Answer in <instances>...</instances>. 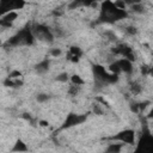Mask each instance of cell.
Segmentation results:
<instances>
[{"instance_id":"1","label":"cell","mask_w":153,"mask_h":153,"mask_svg":"<svg viewBox=\"0 0 153 153\" xmlns=\"http://www.w3.org/2000/svg\"><path fill=\"white\" fill-rule=\"evenodd\" d=\"M127 11L117 8L114 2L111 1H105L102 4V13H100V20L103 22H109L114 23L120 19H124L127 17Z\"/></svg>"},{"instance_id":"2","label":"cell","mask_w":153,"mask_h":153,"mask_svg":"<svg viewBox=\"0 0 153 153\" xmlns=\"http://www.w3.org/2000/svg\"><path fill=\"white\" fill-rule=\"evenodd\" d=\"M35 41V37L31 32L30 29H24L22 31H19L17 35H14L13 37H11L7 41V44L16 47V45H31Z\"/></svg>"},{"instance_id":"3","label":"cell","mask_w":153,"mask_h":153,"mask_svg":"<svg viewBox=\"0 0 153 153\" xmlns=\"http://www.w3.org/2000/svg\"><path fill=\"white\" fill-rule=\"evenodd\" d=\"M93 73H94V76L97 78V80L100 81V82H116L117 79H118V75L108 72L100 65H94L93 66Z\"/></svg>"},{"instance_id":"4","label":"cell","mask_w":153,"mask_h":153,"mask_svg":"<svg viewBox=\"0 0 153 153\" xmlns=\"http://www.w3.org/2000/svg\"><path fill=\"white\" fill-rule=\"evenodd\" d=\"M31 32H32L33 37H38L39 39H43V41L49 42V43H51V42H53L54 36H53L51 31H50L47 26H44V25H41V24L35 25V26H33V29L31 30Z\"/></svg>"},{"instance_id":"5","label":"cell","mask_w":153,"mask_h":153,"mask_svg":"<svg viewBox=\"0 0 153 153\" xmlns=\"http://www.w3.org/2000/svg\"><path fill=\"white\" fill-rule=\"evenodd\" d=\"M135 153H153V137L151 134L143 135Z\"/></svg>"},{"instance_id":"6","label":"cell","mask_w":153,"mask_h":153,"mask_svg":"<svg viewBox=\"0 0 153 153\" xmlns=\"http://www.w3.org/2000/svg\"><path fill=\"white\" fill-rule=\"evenodd\" d=\"M85 120H86V116L76 115V114L71 112V114L67 116V118H66V121H65V123H63L62 128H71V127L76 126V124H81Z\"/></svg>"},{"instance_id":"7","label":"cell","mask_w":153,"mask_h":153,"mask_svg":"<svg viewBox=\"0 0 153 153\" xmlns=\"http://www.w3.org/2000/svg\"><path fill=\"white\" fill-rule=\"evenodd\" d=\"M115 140L121 141L122 143H134L135 140V133L131 129H126L121 133H118L116 136H114Z\"/></svg>"},{"instance_id":"8","label":"cell","mask_w":153,"mask_h":153,"mask_svg":"<svg viewBox=\"0 0 153 153\" xmlns=\"http://www.w3.org/2000/svg\"><path fill=\"white\" fill-rule=\"evenodd\" d=\"M117 63H118V67H120L121 72H124L127 74H130L133 72V63L129 60L121 59V60H117Z\"/></svg>"},{"instance_id":"9","label":"cell","mask_w":153,"mask_h":153,"mask_svg":"<svg viewBox=\"0 0 153 153\" xmlns=\"http://www.w3.org/2000/svg\"><path fill=\"white\" fill-rule=\"evenodd\" d=\"M26 151H27V146H26V143H25L23 140L18 139V140L16 141V143H14L13 148H12V152L22 153V152H26Z\"/></svg>"},{"instance_id":"10","label":"cell","mask_w":153,"mask_h":153,"mask_svg":"<svg viewBox=\"0 0 153 153\" xmlns=\"http://www.w3.org/2000/svg\"><path fill=\"white\" fill-rule=\"evenodd\" d=\"M123 145L124 143H122V142L121 143H109L105 149V153H121Z\"/></svg>"},{"instance_id":"11","label":"cell","mask_w":153,"mask_h":153,"mask_svg":"<svg viewBox=\"0 0 153 153\" xmlns=\"http://www.w3.org/2000/svg\"><path fill=\"white\" fill-rule=\"evenodd\" d=\"M49 65H50V62H49L48 60H43L42 62H39V63L36 66V72H37L38 74H44L45 72H48Z\"/></svg>"},{"instance_id":"12","label":"cell","mask_w":153,"mask_h":153,"mask_svg":"<svg viewBox=\"0 0 153 153\" xmlns=\"http://www.w3.org/2000/svg\"><path fill=\"white\" fill-rule=\"evenodd\" d=\"M4 85L6 86V87H19V86H22L23 85V81L22 80H19V79H10V78H6L5 80H4Z\"/></svg>"},{"instance_id":"13","label":"cell","mask_w":153,"mask_h":153,"mask_svg":"<svg viewBox=\"0 0 153 153\" xmlns=\"http://www.w3.org/2000/svg\"><path fill=\"white\" fill-rule=\"evenodd\" d=\"M17 17H18V13H17L16 11H11V12L6 13L5 16H2L0 19H1V20H4V22H6V23L12 24V23H13V22L17 19Z\"/></svg>"},{"instance_id":"14","label":"cell","mask_w":153,"mask_h":153,"mask_svg":"<svg viewBox=\"0 0 153 153\" xmlns=\"http://www.w3.org/2000/svg\"><path fill=\"white\" fill-rule=\"evenodd\" d=\"M81 54H82V51H81V49H80L79 47L73 45V47H71V48H69L68 56H75V57H79V59H80Z\"/></svg>"},{"instance_id":"15","label":"cell","mask_w":153,"mask_h":153,"mask_svg":"<svg viewBox=\"0 0 153 153\" xmlns=\"http://www.w3.org/2000/svg\"><path fill=\"white\" fill-rule=\"evenodd\" d=\"M71 81H72V84L73 85H75V86H81V85H84V79L80 76V75H78V74H73L72 76H71Z\"/></svg>"},{"instance_id":"16","label":"cell","mask_w":153,"mask_h":153,"mask_svg":"<svg viewBox=\"0 0 153 153\" xmlns=\"http://www.w3.org/2000/svg\"><path fill=\"white\" fill-rule=\"evenodd\" d=\"M141 90H142V87H141V85L137 82V81H134V82H131L130 84V92L135 96V94H139L140 92H141Z\"/></svg>"},{"instance_id":"17","label":"cell","mask_w":153,"mask_h":153,"mask_svg":"<svg viewBox=\"0 0 153 153\" xmlns=\"http://www.w3.org/2000/svg\"><path fill=\"white\" fill-rule=\"evenodd\" d=\"M130 8H131L135 13H143V10H145V7L142 6V4L139 2V1L131 4V5H130Z\"/></svg>"},{"instance_id":"18","label":"cell","mask_w":153,"mask_h":153,"mask_svg":"<svg viewBox=\"0 0 153 153\" xmlns=\"http://www.w3.org/2000/svg\"><path fill=\"white\" fill-rule=\"evenodd\" d=\"M22 76V72L20 71H12L10 74H8V76L7 78H10V79H19Z\"/></svg>"},{"instance_id":"19","label":"cell","mask_w":153,"mask_h":153,"mask_svg":"<svg viewBox=\"0 0 153 153\" xmlns=\"http://www.w3.org/2000/svg\"><path fill=\"white\" fill-rule=\"evenodd\" d=\"M36 99H37L38 103H44V102H47L49 99V96L47 93H39V94H37Z\"/></svg>"},{"instance_id":"20","label":"cell","mask_w":153,"mask_h":153,"mask_svg":"<svg viewBox=\"0 0 153 153\" xmlns=\"http://www.w3.org/2000/svg\"><path fill=\"white\" fill-rule=\"evenodd\" d=\"M56 80L57 81H61V82H67L68 81V74L67 73H60L56 76Z\"/></svg>"},{"instance_id":"21","label":"cell","mask_w":153,"mask_h":153,"mask_svg":"<svg viewBox=\"0 0 153 153\" xmlns=\"http://www.w3.org/2000/svg\"><path fill=\"white\" fill-rule=\"evenodd\" d=\"M126 32H127L128 35H130V36H134V35H136L137 29H136L135 26L130 25V26H127V27H126Z\"/></svg>"},{"instance_id":"22","label":"cell","mask_w":153,"mask_h":153,"mask_svg":"<svg viewBox=\"0 0 153 153\" xmlns=\"http://www.w3.org/2000/svg\"><path fill=\"white\" fill-rule=\"evenodd\" d=\"M79 88H80V86H75V85H73V86H71V87L68 88V93H69L71 96H76L78 92H79Z\"/></svg>"},{"instance_id":"23","label":"cell","mask_w":153,"mask_h":153,"mask_svg":"<svg viewBox=\"0 0 153 153\" xmlns=\"http://www.w3.org/2000/svg\"><path fill=\"white\" fill-rule=\"evenodd\" d=\"M61 49L60 48H54V49H51L50 50V54H51V56H54V57H57V56H60L61 55Z\"/></svg>"},{"instance_id":"24","label":"cell","mask_w":153,"mask_h":153,"mask_svg":"<svg viewBox=\"0 0 153 153\" xmlns=\"http://www.w3.org/2000/svg\"><path fill=\"white\" fill-rule=\"evenodd\" d=\"M93 112H94L96 115H102V114H103V110L99 108V104L93 105Z\"/></svg>"},{"instance_id":"25","label":"cell","mask_w":153,"mask_h":153,"mask_svg":"<svg viewBox=\"0 0 153 153\" xmlns=\"http://www.w3.org/2000/svg\"><path fill=\"white\" fill-rule=\"evenodd\" d=\"M81 5H84V2H80V1H74V2H72V4L69 5V7H71V8H75V7H79V6H81Z\"/></svg>"},{"instance_id":"26","label":"cell","mask_w":153,"mask_h":153,"mask_svg":"<svg viewBox=\"0 0 153 153\" xmlns=\"http://www.w3.org/2000/svg\"><path fill=\"white\" fill-rule=\"evenodd\" d=\"M149 69H151V68H149L148 66H142V68H141V71H142L143 74H147V73L149 72Z\"/></svg>"},{"instance_id":"27","label":"cell","mask_w":153,"mask_h":153,"mask_svg":"<svg viewBox=\"0 0 153 153\" xmlns=\"http://www.w3.org/2000/svg\"><path fill=\"white\" fill-rule=\"evenodd\" d=\"M39 126H42V127H48L49 123H48L47 121H43V120H42V121H39Z\"/></svg>"}]
</instances>
